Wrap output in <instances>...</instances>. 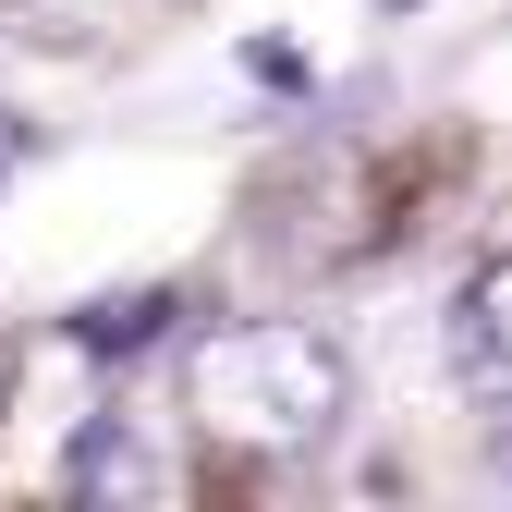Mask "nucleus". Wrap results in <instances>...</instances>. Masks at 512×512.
Here are the masks:
<instances>
[{
  "instance_id": "nucleus-1",
  "label": "nucleus",
  "mask_w": 512,
  "mask_h": 512,
  "mask_svg": "<svg viewBox=\"0 0 512 512\" xmlns=\"http://www.w3.org/2000/svg\"><path fill=\"white\" fill-rule=\"evenodd\" d=\"M183 403H196L208 452L293 464V452H317V439L342 427L354 366H342L330 330H305V317H232V330L196 342V366H183Z\"/></svg>"
},
{
  "instance_id": "nucleus-2",
  "label": "nucleus",
  "mask_w": 512,
  "mask_h": 512,
  "mask_svg": "<svg viewBox=\"0 0 512 512\" xmlns=\"http://www.w3.org/2000/svg\"><path fill=\"white\" fill-rule=\"evenodd\" d=\"M452 378L476 403H512V256L452 293Z\"/></svg>"
},
{
  "instance_id": "nucleus-3",
  "label": "nucleus",
  "mask_w": 512,
  "mask_h": 512,
  "mask_svg": "<svg viewBox=\"0 0 512 512\" xmlns=\"http://www.w3.org/2000/svg\"><path fill=\"white\" fill-rule=\"evenodd\" d=\"M61 500H159L147 439L122 427V415H86V427H74V452H61Z\"/></svg>"
},
{
  "instance_id": "nucleus-4",
  "label": "nucleus",
  "mask_w": 512,
  "mask_h": 512,
  "mask_svg": "<svg viewBox=\"0 0 512 512\" xmlns=\"http://www.w3.org/2000/svg\"><path fill=\"white\" fill-rule=\"evenodd\" d=\"M171 317H183V293H110V305H74V317H61V342L98 354V366H135Z\"/></svg>"
},
{
  "instance_id": "nucleus-5",
  "label": "nucleus",
  "mask_w": 512,
  "mask_h": 512,
  "mask_svg": "<svg viewBox=\"0 0 512 512\" xmlns=\"http://www.w3.org/2000/svg\"><path fill=\"white\" fill-rule=\"evenodd\" d=\"M244 74H256V86H269V98H305V86H317L293 37H244Z\"/></svg>"
},
{
  "instance_id": "nucleus-6",
  "label": "nucleus",
  "mask_w": 512,
  "mask_h": 512,
  "mask_svg": "<svg viewBox=\"0 0 512 512\" xmlns=\"http://www.w3.org/2000/svg\"><path fill=\"white\" fill-rule=\"evenodd\" d=\"M13 159H37V122H13V110H0V171H13Z\"/></svg>"
}]
</instances>
